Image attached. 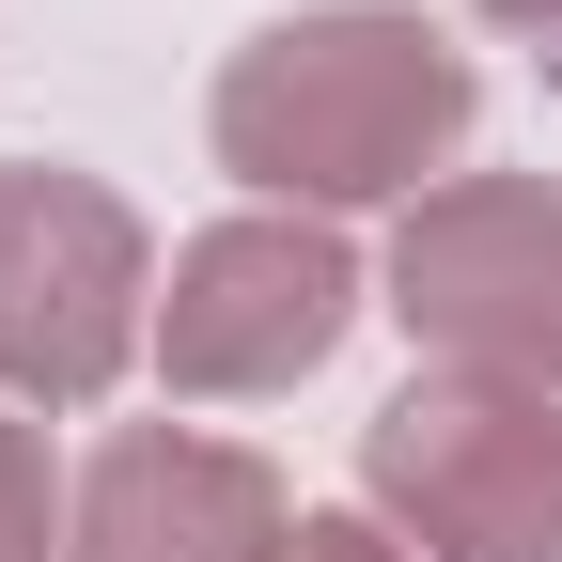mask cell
Masks as SVG:
<instances>
[{
	"label": "cell",
	"mask_w": 562,
	"mask_h": 562,
	"mask_svg": "<svg viewBox=\"0 0 562 562\" xmlns=\"http://www.w3.org/2000/svg\"><path fill=\"white\" fill-rule=\"evenodd\" d=\"M63 531H79V469L47 453L32 406H0V562H63Z\"/></svg>",
	"instance_id": "obj_7"
},
{
	"label": "cell",
	"mask_w": 562,
	"mask_h": 562,
	"mask_svg": "<svg viewBox=\"0 0 562 562\" xmlns=\"http://www.w3.org/2000/svg\"><path fill=\"white\" fill-rule=\"evenodd\" d=\"M375 313L422 344V375L562 391V188L547 172H453L391 220Z\"/></svg>",
	"instance_id": "obj_5"
},
{
	"label": "cell",
	"mask_w": 562,
	"mask_h": 562,
	"mask_svg": "<svg viewBox=\"0 0 562 562\" xmlns=\"http://www.w3.org/2000/svg\"><path fill=\"white\" fill-rule=\"evenodd\" d=\"M484 32H531V47H562V0H469Z\"/></svg>",
	"instance_id": "obj_9"
},
{
	"label": "cell",
	"mask_w": 562,
	"mask_h": 562,
	"mask_svg": "<svg viewBox=\"0 0 562 562\" xmlns=\"http://www.w3.org/2000/svg\"><path fill=\"white\" fill-rule=\"evenodd\" d=\"M469 125H484V63L422 0H297L203 94L220 172L250 203H297V220H360V203L453 188Z\"/></svg>",
	"instance_id": "obj_1"
},
{
	"label": "cell",
	"mask_w": 562,
	"mask_h": 562,
	"mask_svg": "<svg viewBox=\"0 0 562 562\" xmlns=\"http://www.w3.org/2000/svg\"><path fill=\"white\" fill-rule=\"evenodd\" d=\"M375 313L344 220H297V203H235L203 220L157 281V391L172 406H266V391H313L344 360V328Z\"/></svg>",
	"instance_id": "obj_3"
},
{
	"label": "cell",
	"mask_w": 562,
	"mask_h": 562,
	"mask_svg": "<svg viewBox=\"0 0 562 562\" xmlns=\"http://www.w3.org/2000/svg\"><path fill=\"white\" fill-rule=\"evenodd\" d=\"M281 562H422V547H391L375 516H297V547H281Z\"/></svg>",
	"instance_id": "obj_8"
},
{
	"label": "cell",
	"mask_w": 562,
	"mask_h": 562,
	"mask_svg": "<svg viewBox=\"0 0 562 562\" xmlns=\"http://www.w3.org/2000/svg\"><path fill=\"white\" fill-rule=\"evenodd\" d=\"M360 516L422 562H562V391L406 375L360 422Z\"/></svg>",
	"instance_id": "obj_4"
},
{
	"label": "cell",
	"mask_w": 562,
	"mask_h": 562,
	"mask_svg": "<svg viewBox=\"0 0 562 562\" xmlns=\"http://www.w3.org/2000/svg\"><path fill=\"white\" fill-rule=\"evenodd\" d=\"M157 235L110 172L0 157V406H110L157 360Z\"/></svg>",
	"instance_id": "obj_2"
},
{
	"label": "cell",
	"mask_w": 562,
	"mask_h": 562,
	"mask_svg": "<svg viewBox=\"0 0 562 562\" xmlns=\"http://www.w3.org/2000/svg\"><path fill=\"white\" fill-rule=\"evenodd\" d=\"M297 547V484L250 438H203V422H125L79 453V531L63 562H281Z\"/></svg>",
	"instance_id": "obj_6"
}]
</instances>
